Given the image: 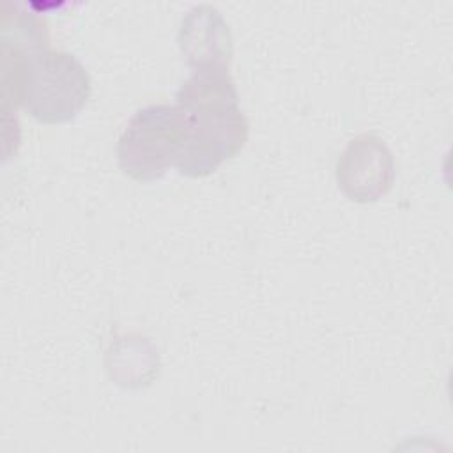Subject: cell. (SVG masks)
<instances>
[{
	"mask_svg": "<svg viewBox=\"0 0 453 453\" xmlns=\"http://www.w3.org/2000/svg\"><path fill=\"white\" fill-rule=\"evenodd\" d=\"M175 92L186 120V138L175 165L179 173L205 177L241 152L248 140V119L239 106L230 65L191 67Z\"/></svg>",
	"mask_w": 453,
	"mask_h": 453,
	"instance_id": "1",
	"label": "cell"
},
{
	"mask_svg": "<svg viewBox=\"0 0 453 453\" xmlns=\"http://www.w3.org/2000/svg\"><path fill=\"white\" fill-rule=\"evenodd\" d=\"M4 113L23 106L42 124L73 120L90 96V76L71 53L50 48L2 60Z\"/></svg>",
	"mask_w": 453,
	"mask_h": 453,
	"instance_id": "2",
	"label": "cell"
},
{
	"mask_svg": "<svg viewBox=\"0 0 453 453\" xmlns=\"http://www.w3.org/2000/svg\"><path fill=\"white\" fill-rule=\"evenodd\" d=\"M184 138L186 120L177 104L143 106L127 120L119 138V166L134 180H156L177 165Z\"/></svg>",
	"mask_w": 453,
	"mask_h": 453,
	"instance_id": "3",
	"label": "cell"
},
{
	"mask_svg": "<svg viewBox=\"0 0 453 453\" xmlns=\"http://www.w3.org/2000/svg\"><path fill=\"white\" fill-rule=\"evenodd\" d=\"M393 177V154L375 134L350 140L336 163L338 186L354 202L379 200L391 188Z\"/></svg>",
	"mask_w": 453,
	"mask_h": 453,
	"instance_id": "4",
	"label": "cell"
},
{
	"mask_svg": "<svg viewBox=\"0 0 453 453\" xmlns=\"http://www.w3.org/2000/svg\"><path fill=\"white\" fill-rule=\"evenodd\" d=\"M180 50L191 67L225 64L232 60V37L226 21L212 5H195L182 18Z\"/></svg>",
	"mask_w": 453,
	"mask_h": 453,
	"instance_id": "5",
	"label": "cell"
}]
</instances>
